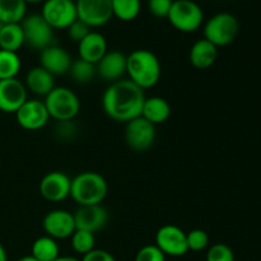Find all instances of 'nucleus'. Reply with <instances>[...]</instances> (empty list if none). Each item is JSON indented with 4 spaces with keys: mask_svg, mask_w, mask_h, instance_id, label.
Segmentation results:
<instances>
[{
    "mask_svg": "<svg viewBox=\"0 0 261 261\" xmlns=\"http://www.w3.org/2000/svg\"><path fill=\"white\" fill-rule=\"evenodd\" d=\"M144 101V89L130 79H120L106 88L102 97V109L110 119L126 124L142 115Z\"/></svg>",
    "mask_w": 261,
    "mask_h": 261,
    "instance_id": "f257e3e1",
    "label": "nucleus"
},
{
    "mask_svg": "<svg viewBox=\"0 0 261 261\" xmlns=\"http://www.w3.org/2000/svg\"><path fill=\"white\" fill-rule=\"evenodd\" d=\"M126 73L133 83L142 89H148L160 82L162 66L155 54L139 48L126 56Z\"/></svg>",
    "mask_w": 261,
    "mask_h": 261,
    "instance_id": "f03ea898",
    "label": "nucleus"
},
{
    "mask_svg": "<svg viewBox=\"0 0 261 261\" xmlns=\"http://www.w3.org/2000/svg\"><path fill=\"white\" fill-rule=\"evenodd\" d=\"M109 185L103 176L86 171L71 178L70 198L81 205H97L106 199Z\"/></svg>",
    "mask_w": 261,
    "mask_h": 261,
    "instance_id": "7ed1b4c3",
    "label": "nucleus"
},
{
    "mask_svg": "<svg viewBox=\"0 0 261 261\" xmlns=\"http://www.w3.org/2000/svg\"><path fill=\"white\" fill-rule=\"evenodd\" d=\"M45 106L50 119L56 121H70L76 117L81 111L79 97L66 87H55L45 97Z\"/></svg>",
    "mask_w": 261,
    "mask_h": 261,
    "instance_id": "20e7f679",
    "label": "nucleus"
},
{
    "mask_svg": "<svg viewBox=\"0 0 261 261\" xmlns=\"http://www.w3.org/2000/svg\"><path fill=\"white\" fill-rule=\"evenodd\" d=\"M167 19L180 32H195L204 22L203 9L193 0H173Z\"/></svg>",
    "mask_w": 261,
    "mask_h": 261,
    "instance_id": "39448f33",
    "label": "nucleus"
},
{
    "mask_svg": "<svg viewBox=\"0 0 261 261\" xmlns=\"http://www.w3.org/2000/svg\"><path fill=\"white\" fill-rule=\"evenodd\" d=\"M240 24L231 13H218L213 15L204 25V38L214 46H227L236 40Z\"/></svg>",
    "mask_w": 261,
    "mask_h": 261,
    "instance_id": "423d86ee",
    "label": "nucleus"
},
{
    "mask_svg": "<svg viewBox=\"0 0 261 261\" xmlns=\"http://www.w3.org/2000/svg\"><path fill=\"white\" fill-rule=\"evenodd\" d=\"M20 25L24 35V43L30 47L42 51L54 45V30L41 14L25 15Z\"/></svg>",
    "mask_w": 261,
    "mask_h": 261,
    "instance_id": "0eeeda50",
    "label": "nucleus"
},
{
    "mask_svg": "<svg viewBox=\"0 0 261 261\" xmlns=\"http://www.w3.org/2000/svg\"><path fill=\"white\" fill-rule=\"evenodd\" d=\"M40 14L53 30H68L78 19L75 0H45Z\"/></svg>",
    "mask_w": 261,
    "mask_h": 261,
    "instance_id": "6e6552de",
    "label": "nucleus"
},
{
    "mask_svg": "<svg viewBox=\"0 0 261 261\" xmlns=\"http://www.w3.org/2000/svg\"><path fill=\"white\" fill-rule=\"evenodd\" d=\"M155 140V126L144 117L139 116L126 122L125 126V142L130 149L135 152H145Z\"/></svg>",
    "mask_w": 261,
    "mask_h": 261,
    "instance_id": "1a4fd4ad",
    "label": "nucleus"
},
{
    "mask_svg": "<svg viewBox=\"0 0 261 261\" xmlns=\"http://www.w3.org/2000/svg\"><path fill=\"white\" fill-rule=\"evenodd\" d=\"M154 245L166 256L180 257L189 251L186 232L175 224H166L161 227L155 233Z\"/></svg>",
    "mask_w": 261,
    "mask_h": 261,
    "instance_id": "9d476101",
    "label": "nucleus"
},
{
    "mask_svg": "<svg viewBox=\"0 0 261 261\" xmlns=\"http://www.w3.org/2000/svg\"><path fill=\"white\" fill-rule=\"evenodd\" d=\"M75 5L78 19L91 28L102 27L114 17L111 0H75Z\"/></svg>",
    "mask_w": 261,
    "mask_h": 261,
    "instance_id": "9b49d317",
    "label": "nucleus"
},
{
    "mask_svg": "<svg viewBox=\"0 0 261 261\" xmlns=\"http://www.w3.org/2000/svg\"><path fill=\"white\" fill-rule=\"evenodd\" d=\"M42 228L46 236L53 237L56 241L70 239L76 229L74 214L64 209H54L43 218Z\"/></svg>",
    "mask_w": 261,
    "mask_h": 261,
    "instance_id": "f8f14e48",
    "label": "nucleus"
},
{
    "mask_svg": "<svg viewBox=\"0 0 261 261\" xmlns=\"http://www.w3.org/2000/svg\"><path fill=\"white\" fill-rule=\"evenodd\" d=\"M15 119L20 127L28 132L42 129L50 120L45 102L40 99H27L15 112Z\"/></svg>",
    "mask_w": 261,
    "mask_h": 261,
    "instance_id": "ddd939ff",
    "label": "nucleus"
},
{
    "mask_svg": "<svg viewBox=\"0 0 261 261\" xmlns=\"http://www.w3.org/2000/svg\"><path fill=\"white\" fill-rule=\"evenodd\" d=\"M71 178L61 171L46 173L40 182V194L45 200L59 203L70 196Z\"/></svg>",
    "mask_w": 261,
    "mask_h": 261,
    "instance_id": "4468645a",
    "label": "nucleus"
},
{
    "mask_svg": "<svg viewBox=\"0 0 261 261\" xmlns=\"http://www.w3.org/2000/svg\"><path fill=\"white\" fill-rule=\"evenodd\" d=\"M27 88L17 78L0 81V111L15 114L27 101Z\"/></svg>",
    "mask_w": 261,
    "mask_h": 261,
    "instance_id": "2eb2a0df",
    "label": "nucleus"
},
{
    "mask_svg": "<svg viewBox=\"0 0 261 261\" xmlns=\"http://www.w3.org/2000/svg\"><path fill=\"white\" fill-rule=\"evenodd\" d=\"M73 214L76 229H84L92 233L101 231L109 222V213L101 204L81 205Z\"/></svg>",
    "mask_w": 261,
    "mask_h": 261,
    "instance_id": "dca6fc26",
    "label": "nucleus"
},
{
    "mask_svg": "<svg viewBox=\"0 0 261 261\" xmlns=\"http://www.w3.org/2000/svg\"><path fill=\"white\" fill-rule=\"evenodd\" d=\"M71 63H73L71 56L65 48L60 46L51 45L43 48L40 54V66H42L54 76L69 73Z\"/></svg>",
    "mask_w": 261,
    "mask_h": 261,
    "instance_id": "f3484780",
    "label": "nucleus"
},
{
    "mask_svg": "<svg viewBox=\"0 0 261 261\" xmlns=\"http://www.w3.org/2000/svg\"><path fill=\"white\" fill-rule=\"evenodd\" d=\"M96 70L103 81L110 83L120 81L126 73V55L120 51H107L96 64Z\"/></svg>",
    "mask_w": 261,
    "mask_h": 261,
    "instance_id": "a211bd4d",
    "label": "nucleus"
},
{
    "mask_svg": "<svg viewBox=\"0 0 261 261\" xmlns=\"http://www.w3.org/2000/svg\"><path fill=\"white\" fill-rule=\"evenodd\" d=\"M78 51L79 59L96 65L109 51L106 38L102 33L91 31L87 37L78 43Z\"/></svg>",
    "mask_w": 261,
    "mask_h": 261,
    "instance_id": "6ab92c4d",
    "label": "nucleus"
},
{
    "mask_svg": "<svg viewBox=\"0 0 261 261\" xmlns=\"http://www.w3.org/2000/svg\"><path fill=\"white\" fill-rule=\"evenodd\" d=\"M24 86L27 91L32 92L36 96L46 97L55 88V81L53 74L45 70L42 66H35L28 70Z\"/></svg>",
    "mask_w": 261,
    "mask_h": 261,
    "instance_id": "aec40b11",
    "label": "nucleus"
},
{
    "mask_svg": "<svg viewBox=\"0 0 261 261\" xmlns=\"http://www.w3.org/2000/svg\"><path fill=\"white\" fill-rule=\"evenodd\" d=\"M217 56H218V47L205 38L196 41L191 46L190 54H189L191 65L196 69H200V70L211 68L216 63Z\"/></svg>",
    "mask_w": 261,
    "mask_h": 261,
    "instance_id": "412c9836",
    "label": "nucleus"
},
{
    "mask_svg": "<svg viewBox=\"0 0 261 261\" xmlns=\"http://www.w3.org/2000/svg\"><path fill=\"white\" fill-rule=\"evenodd\" d=\"M170 115L171 106L167 99L158 96L149 97V98L145 97V101L143 103L142 115L140 116L144 117L147 121H149L150 124H153L155 126V125L163 124L165 121H167Z\"/></svg>",
    "mask_w": 261,
    "mask_h": 261,
    "instance_id": "4be33fe9",
    "label": "nucleus"
},
{
    "mask_svg": "<svg viewBox=\"0 0 261 261\" xmlns=\"http://www.w3.org/2000/svg\"><path fill=\"white\" fill-rule=\"evenodd\" d=\"M24 45V35L20 23L3 24L0 23V50L18 53Z\"/></svg>",
    "mask_w": 261,
    "mask_h": 261,
    "instance_id": "5701e85b",
    "label": "nucleus"
},
{
    "mask_svg": "<svg viewBox=\"0 0 261 261\" xmlns=\"http://www.w3.org/2000/svg\"><path fill=\"white\" fill-rule=\"evenodd\" d=\"M31 255L37 261H54L60 256V247L53 237H38L32 244Z\"/></svg>",
    "mask_w": 261,
    "mask_h": 261,
    "instance_id": "b1692460",
    "label": "nucleus"
},
{
    "mask_svg": "<svg viewBox=\"0 0 261 261\" xmlns=\"http://www.w3.org/2000/svg\"><path fill=\"white\" fill-rule=\"evenodd\" d=\"M27 13L24 0H0V23L12 24L20 23Z\"/></svg>",
    "mask_w": 261,
    "mask_h": 261,
    "instance_id": "393cba45",
    "label": "nucleus"
},
{
    "mask_svg": "<svg viewBox=\"0 0 261 261\" xmlns=\"http://www.w3.org/2000/svg\"><path fill=\"white\" fill-rule=\"evenodd\" d=\"M112 14L117 19L130 22L139 15L142 0H111Z\"/></svg>",
    "mask_w": 261,
    "mask_h": 261,
    "instance_id": "a878e982",
    "label": "nucleus"
},
{
    "mask_svg": "<svg viewBox=\"0 0 261 261\" xmlns=\"http://www.w3.org/2000/svg\"><path fill=\"white\" fill-rule=\"evenodd\" d=\"M20 66V58L17 53L0 50V81L17 78Z\"/></svg>",
    "mask_w": 261,
    "mask_h": 261,
    "instance_id": "bb28decb",
    "label": "nucleus"
},
{
    "mask_svg": "<svg viewBox=\"0 0 261 261\" xmlns=\"http://www.w3.org/2000/svg\"><path fill=\"white\" fill-rule=\"evenodd\" d=\"M69 73H70L71 79H73L75 83L88 84L94 79L97 70L94 64L88 63V61L86 60H82V59H76L75 61L71 63Z\"/></svg>",
    "mask_w": 261,
    "mask_h": 261,
    "instance_id": "cd10ccee",
    "label": "nucleus"
},
{
    "mask_svg": "<svg viewBox=\"0 0 261 261\" xmlns=\"http://www.w3.org/2000/svg\"><path fill=\"white\" fill-rule=\"evenodd\" d=\"M71 247H73L74 251L76 254L84 256L86 254L91 252L92 250L96 249V237L94 233L88 231H84V229H75L73 234L70 237Z\"/></svg>",
    "mask_w": 261,
    "mask_h": 261,
    "instance_id": "c85d7f7f",
    "label": "nucleus"
},
{
    "mask_svg": "<svg viewBox=\"0 0 261 261\" xmlns=\"http://www.w3.org/2000/svg\"><path fill=\"white\" fill-rule=\"evenodd\" d=\"M189 251L199 252L205 250L209 246V236L204 229H193L186 233Z\"/></svg>",
    "mask_w": 261,
    "mask_h": 261,
    "instance_id": "c756f323",
    "label": "nucleus"
},
{
    "mask_svg": "<svg viewBox=\"0 0 261 261\" xmlns=\"http://www.w3.org/2000/svg\"><path fill=\"white\" fill-rule=\"evenodd\" d=\"M205 261H236L233 250L226 244H214L206 252Z\"/></svg>",
    "mask_w": 261,
    "mask_h": 261,
    "instance_id": "7c9ffc66",
    "label": "nucleus"
},
{
    "mask_svg": "<svg viewBox=\"0 0 261 261\" xmlns=\"http://www.w3.org/2000/svg\"><path fill=\"white\" fill-rule=\"evenodd\" d=\"M134 261H166V255L155 245H147L137 252Z\"/></svg>",
    "mask_w": 261,
    "mask_h": 261,
    "instance_id": "2f4dec72",
    "label": "nucleus"
},
{
    "mask_svg": "<svg viewBox=\"0 0 261 261\" xmlns=\"http://www.w3.org/2000/svg\"><path fill=\"white\" fill-rule=\"evenodd\" d=\"M76 126L73 122V120L70 121H58V125L55 127V135L58 139L63 140V142H69V140H73L74 137L76 135Z\"/></svg>",
    "mask_w": 261,
    "mask_h": 261,
    "instance_id": "473e14b6",
    "label": "nucleus"
},
{
    "mask_svg": "<svg viewBox=\"0 0 261 261\" xmlns=\"http://www.w3.org/2000/svg\"><path fill=\"white\" fill-rule=\"evenodd\" d=\"M173 0H148V9L150 14L157 18H167Z\"/></svg>",
    "mask_w": 261,
    "mask_h": 261,
    "instance_id": "72a5a7b5",
    "label": "nucleus"
},
{
    "mask_svg": "<svg viewBox=\"0 0 261 261\" xmlns=\"http://www.w3.org/2000/svg\"><path fill=\"white\" fill-rule=\"evenodd\" d=\"M91 32V27L88 24H86L84 22H82L81 19H76L75 22L71 23L68 27V35L70 37L71 41L79 43L82 40L87 37V35Z\"/></svg>",
    "mask_w": 261,
    "mask_h": 261,
    "instance_id": "f704fd0d",
    "label": "nucleus"
},
{
    "mask_svg": "<svg viewBox=\"0 0 261 261\" xmlns=\"http://www.w3.org/2000/svg\"><path fill=\"white\" fill-rule=\"evenodd\" d=\"M81 261H116L114 255L110 254L109 251L102 249H94L91 252L84 255Z\"/></svg>",
    "mask_w": 261,
    "mask_h": 261,
    "instance_id": "c9c22d12",
    "label": "nucleus"
},
{
    "mask_svg": "<svg viewBox=\"0 0 261 261\" xmlns=\"http://www.w3.org/2000/svg\"><path fill=\"white\" fill-rule=\"evenodd\" d=\"M0 261H8L7 251H5V247L3 246L2 242H0Z\"/></svg>",
    "mask_w": 261,
    "mask_h": 261,
    "instance_id": "e433bc0d",
    "label": "nucleus"
},
{
    "mask_svg": "<svg viewBox=\"0 0 261 261\" xmlns=\"http://www.w3.org/2000/svg\"><path fill=\"white\" fill-rule=\"evenodd\" d=\"M54 261H81V260L76 259V257L74 256H59L58 259Z\"/></svg>",
    "mask_w": 261,
    "mask_h": 261,
    "instance_id": "4c0bfd02",
    "label": "nucleus"
},
{
    "mask_svg": "<svg viewBox=\"0 0 261 261\" xmlns=\"http://www.w3.org/2000/svg\"><path fill=\"white\" fill-rule=\"evenodd\" d=\"M15 261H37V260H36L35 257L32 256V255H27V256H23V257H20V259H18Z\"/></svg>",
    "mask_w": 261,
    "mask_h": 261,
    "instance_id": "58836bf2",
    "label": "nucleus"
},
{
    "mask_svg": "<svg viewBox=\"0 0 261 261\" xmlns=\"http://www.w3.org/2000/svg\"><path fill=\"white\" fill-rule=\"evenodd\" d=\"M25 3H41V2H45V0H24Z\"/></svg>",
    "mask_w": 261,
    "mask_h": 261,
    "instance_id": "ea45409f",
    "label": "nucleus"
}]
</instances>
